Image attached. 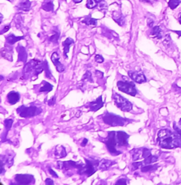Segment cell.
<instances>
[{
	"instance_id": "1",
	"label": "cell",
	"mask_w": 181,
	"mask_h": 185,
	"mask_svg": "<svg viewBox=\"0 0 181 185\" xmlns=\"http://www.w3.org/2000/svg\"><path fill=\"white\" fill-rule=\"evenodd\" d=\"M157 141L159 146L165 149H173L181 146V136L177 131L173 132L165 129L158 133Z\"/></svg>"
},
{
	"instance_id": "2",
	"label": "cell",
	"mask_w": 181,
	"mask_h": 185,
	"mask_svg": "<svg viewBox=\"0 0 181 185\" xmlns=\"http://www.w3.org/2000/svg\"><path fill=\"white\" fill-rule=\"evenodd\" d=\"M103 120L105 124L111 127L125 126V124L132 122V120L129 119L122 117L119 115H115L113 113H108V112H105L104 115H103Z\"/></svg>"
},
{
	"instance_id": "3",
	"label": "cell",
	"mask_w": 181,
	"mask_h": 185,
	"mask_svg": "<svg viewBox=\"0 0 181 185\" xmlns=\"http://www.w3.org/2000/svg\"><path fill=\"white\" fill-rule=\"evenodd\" d=\"M103 142L106 146L107 150L112 156H116L122 154V152L117 150L116 148V146H118V142H117L116 139V131H109L107 133V138L104 139Z\"/></svg>"
},
{
	"instance_id": "4",
	"label": "cell",
	"mask_w": 181,
	"mask_h": 185,
	"mask_svg": "<svg viewBox=\"0 0 181 185\" xmlns=\"http://www.w3.org/2000/svg\"><path fill=\"white\" fill-rule=\"evenodd\" d=\"M84 160H85L86 164H84V165L81 169L78 170L77 172L79 175H86L87 177H90L97 171L100 162L98 160L93 158H84Z\"/></svg>"
},
{
	"instance_id": "5",
	"label": "cell",
	"mask_w": 181,
	"mask_h": 185,
	"mask_svg": "<svg viewBox=\"0 0 181 185\" xmlns=\"http://www.w3.org/2000/svg\"><path fill=\"white\" fill-rule=\"evenodd\" d=\"M17 112L21 117L28 118L40 115V113H42L43 109L40 107L34 105L28 107L26 105H21L19 108H17Z\"/></svg>"
},
{
	"instance_id": "6",
	"label": "cell",
	"mask_w": 181,
	"mask_h": 185,
	"mask_svg": "<svg viewBox=\"0 0 181 185\" xmlns=\"http://www.w3.org/2000/svg\"><path fill=\"white\" fill-rule=\"evenodd\" d=\"M113 99L114 100L115 105L123 112H130L132 109V103L127 99H126L122 95L117 93H113Z\"/></svg>"
},
{
	"instance_id": "7",
	"label": "cell",
	"mask_w": 181,
	"mask_h": 185,
	"mask_svg": "<svg viewBox=\"0 0 181 185\" xmlns=\"http://www.w3.org/2000/svg\"><path fill=\"white\" fill-rule=\"evenodd\" d=\"M117 86L119 88V91L132 95V96H135L138 93L135 83L132 81H119L117 83Z\"/></svg>"
},
{
	"instance_id": "8",
	"label": "cell",
	"mask_w": 181,
	"mask_h": 185,
	"mask_svg": "<svg viewBox=\"0 0 181 185\" xmlns=\"http://www.w3.org/2000/svg\"><path fill=\"white\" fill-rule=\"evenodd\" d=\"M84 165V164L81 163V162L79 163V162L69 161L65 162L58 161L57 162V168L59 169V170H70V169H72V168H77L78 170H79V169H81Z\"/></svg>"
},
{
	"instance_id": "9",
	"label": "cell",
	"mask_w": 181,
	"mask_h": 185,
	"mask_svg": "<svg viewBox=\"0 0 181 185\" xmlns=\"http://www.w3.org/2000/svg\"><path fill=\"white\" fill-rule=\"evenodd\" d=\"M14 179L19 184H29L35 182L33 175L29 174H18L15 175Z\"/></svg>"
},
{
	"instance_id": "10",
	"label": "cell",
	"mask_w": 181,
	"mask_h": 185,
	"mask_svg": "<svg viewBox=\"0 0 181 185\" xmlns=\"http://www.w3.org/2000/svg\"><path fill=\"white\" fill-rule=\"evenodd\" d=\"M130 138V135L124 131H116V139L118 142V147H125L128 146V139Z\"/></svg>"
},
{
	"instance_id": "11",
	"label": "cell",
	"mask_w": 181,
	"mask_h": 185,
	"mask_svg": "<svg viewBox=\"0 0 181 185\" xmlns=\"http://www.w3.org/2000/svg\"><path fill=\"white\" fill-rule=\"evenodd\" d=\"M128 75L132 81L136 82L137 83H142L146 82V78L145 75L142 72H133V71H129Z\"/></svg>"
},
{
	"instance_id": "12",
	"label": "cell",
	"mask_w": 181,
	"mask_h": 185,
	"mask_svg": "<svg viewBox=\"0 0 181 185\" xmlns=\"http://www.w3.org/2000/svg\"><path fill=\"white\" fill-rule=\"evenodd\" d=\"M51 60L53 63V65L55 66L56 69L58 72L62 73L65 71V68L62 64L59 61V56L57 52H55L51 55Z\"/></svg>"
},
{
	"instance_id": "13",
	"label": "cell",
	"mask_w": 181,
	"mask_h": 185,
	"mask_svg": "<svg viewBox=\"0 0 181 185\" xmlns=\"http://www.w3.org/2000/svg\"><path fill=\"white\" fill-rule=\"evenodd\" d=\"M90 111L92 112H96L98 109L102 108L104 107V101H103V97L102 95H100L97 99L93 100V101L89 102V106Z\"/></svg>"
},
{
	"instance_id": "14",
	"label": "cell",
	"mask_w": 181,
	"mask_h": 185,
	"mask_svg": "<svg viewBox=\"0 0 181 185\" xmlns=\"http://www.w3.org/2000/svg\"><path fill=\"white\" fill-rule=\"evenodd\" d=\"M112 18L119 26H123L125 24V17L120 11H114L112 13Z\"/></svg>"
},
{
	"instance_id": "15",
	"label": "cell",
	"mask_w": 181,
	"mask_h": 185,
	"mask_svg": "<svg viewBox=\"0 0 181 185\" xmlns=\"http://www.w3.org/2000/svg\"><path fill=\"white\" fill-rule=\"evenodd\" d=\"M17 50L18 52V61H22V62L26 63L27 61V58H28V54L26 49L22 45H19L17 47Z\"/></svg>"
},
{
	"instance_id": "16",
	"label": "cell",
	"mask_w": 181,
	"mask_h": 185,
	"mask_svg": "<svg viewBox=\"0 0 181 185\" xmlns=\"http://www.w3.org/2000/svg\"><path fill=\"white\" fill-rule=\"evenodd\" d=\"M20 94L19 92L16 91H11L7 95V100L10 105H15L19 101Z\"/></svg>"
},
{
	"instance_id": "17",
	"label": "cell",
	"mask_w": 181,
	"mask_h": 185,
	"mask_svg": "<svg viewBox=\"0 0 181 185\" xmlns=\"http://www.w3.org/2000/svg\"><path fill=\"white\" fill-rule=\"evenodd\" d=\"M74 43V40L71 38H67L64 42L62 43V46L64 47V57L65 59H67V54L70 52V46L72 44Z\"/></svg>"
},
{
	"instance_id": "18",
	"label": "cell",
	"mask_w": 181,
	"mask_h": 185,
	"mask_svg": "<svg viewBox=\"0 0 181 185\" xmlns=\"http://www.w3.org/2000/svg\"><path fill=\"white\" fill-rule=\"evenodd\" d=\"M31 2L30 0H20L17 5V9L21 11H28L31 9Z\"/></svg>"
},
{
	"instance_id": "19",
	"label": "cell",
	"mask_w": 181,
	"mask_h": 185,
	"mask_svg": "<svg viewBox=\"0 0 181 185\" xmlns=\"http://www.w3.org/2000/svg\"><path fill=\"white\" fill-rule=\"evenodd\" d=\"M67 151L63 146H57L55 150V156L58 158H62L67 156Z\"/></svg>"
},
{
	"instance_id": "20",
	"label": "cell",
	"mask_w": 181,
	"mask_h": 185,
	"mask_svg": "<svg viewBox=\"0 0 181 185\" xmlns=\"http://www.w3.org/2000/svg\"><path fill=\"white\" fill-rule=\"evenodd\" d=\"M116 163L115 161H110V160H105V159H103L100 162L99 166H98V168H100L101 170H106L107 169H109L111 167L115 164Z\"/></svg>"
},
{
	"instance_id": "21",
	"label": "cell",
	"mask_w": 181,
	"mask_h": 185,
	"mask_svg": "<svg viewBox=\"0 0 181 185\" xmlns=\"http://www.w3.org/2000/svg\"><path fill=\"white\" fill-rule=\"evenodd\" d=\"M24 36H16L13 33H10L6 37V43L9 45H13L17 42H19V40L24 39Z\"/></svg>"
},
{
	"instance_id": "22",
	"label": "cell",
	"mask_w": 181,
	"mask_h": 185,
	"mask_svg": "<svg viewBox=\"0 0 181 185\" xmlns=\"http://www.w3.org/2000/svg\"><path fill=\"white\" fill-rule=\"evenodd\" d=\"M42 9L45 11L50 12V11H54V3L53 0H44L42 4Z\"/></svg>"
},
{
	"instance_id": "23",
	"label": "cell",
	"mask_w": 181,
	"mask_h": 185,
	"mask_svg": "<svg viewBox=\"0 0 181 185\" xmlns=\"http://www.w3.org/2000/svg\"><path fill=\"white\" fill-rule=\"evenodd\" d=\"M52 32H53V34L50 36L49 38V40L50 42L55 43V44H57L58 43V40L59 39V35H60V31L58 29L57 27H55L52 30Z\"/></svg>"
},
{
	"instance_id": "24",
	"label": "cell",
	"mask_w": 181,
	"mask_h": 185,
	"mask_svg": "<svg viewBox=\"0 0 181 185\" xmlns=\"http://www.w3.org/2000/svg\"><path fill=\"white\" fill-rule=\"evenodd\" d=\"M142 150L143 148H136V149H133L132 150V159H133L134 161H137L139 159L143 158Z\"/></svg>"
},
{
	"instance_id": "25",
	"label": "cell",
	"mask_w": 181,
	"mask_h": 185,
	"mask_svg": "<svg viewBox=\"0 0 181 185\" xmlns=\"http://www.w3.org/2000/svg\"><path fill=\"white\" fill-rule=\"evenodd\" d=\"M82 23L85 24L87 26H96L98 24V20L93 19V18H91L90 16H89V17H86L85 19L82 20Z\"/></svg>"
},
{
	"instance_id": "26",
	"label": "cell",
	"mask_w": 181,
	"mask_h": 185,
	"mask_svg": "<svg viewBox=\"0 0 181 185\" xmlns=\"http://www.w3.org/2000/svg\"><path fill=\"white\" fill-rule=\"evenodd\" d=\"M153 37L157 38L158 39H161L162 38V31L159 26H154L152 28V33H151Z\"/></svg>"
},
{
	"instance_id": "27",
	"label": "cell",
	"mask_w": 181,
	"mask_h": 185,
	"mask_svg": "<svg viewBox=\"0 0 181 185\" xmlns=\"http://www.w3.org/2000/svg\"><path fill=\"white\" fill-rule=\"evenodd\" d=\"M2 56L4 57V58L6 59H7V60L11 61L13 60V57H12V49H3L2 50Z\"/></svg>"
},
{
	"instance_id": "28",
	"label": "cell",
	"mask_w": 181,
	"mask_h": 185,
	"mask_svg": "<svg viewBox=\"0 0 181 185\" xmlns=\"http://www.w3.org/2000/svg\"><path fill=\"white\" fill-rule=\"evenodd\" d=\"M42 84L43 86L40 88V90H39L40 92H50V91H51L52 88H53V86L51 85L50 83H48V82L43 81Z\"/></svg>"
},
{
	"instance_id": "29",
	"label": "cell",
	"mask_w": 181,
	"mask_h": 185,
	"mask_svg": "<svg viewBox=\"0 0 181 185\" xmlns=\"http://www.w3.org/2000/svg\"><path fill=\"white\" fill-rule=\"evenodd\" d=\"M157 161H158V157L157 156H152V155H151L150 156H149L147 157H146V158H144V161H142L143 166L150 165V164L155 163V162H156Z\"/></svg>"
},
{
	"instance_id": "30",
	"label": "cell",
	"mask_w": 181,
	"mask_h": 185,
	"mask_svg": "<svg viewBox=\"0 0 181 185\" xmlns=\"http://www.w3.org/2000/svg\"><path fill=\"white\" fill-rule=\"evenodd\" d=\"M43 68H44V70H45V76L47 77V79H53V76H52V74H51V72H50V67H49V65H48V63L47 60H45L43 61Z\"/></svg>"
},
{
	"instance_id": "31",
	"label": "cell",
	"mask_w": 181,
	"mask_h": 185,
	"mask_svg": "<svg viewBox=\"0 0 181 185\" xmlns=\"http://www.w3.org/2000/svg\"><path fill=\"white\" fill-rule=\"evenodd\" d=\"M102 0H87L86 6L89 9H92L96 7V6L98 5V4Z\"/></svg>"
},
{
	"instance_id": "32",
	"label": "cell",
	"mask_w": 181,
	"mask_h": 185,
	"mask_svg": "<svg viewBox=\"0 0 181 185\" xmlns=\"http://www.w3.org/2000/svg\"><path fill=\"white\" fill-rule=\"evenodd\" d=\"M159 168V165H144L141 168V171L142 172H149V171H153L156 170V169Z\"/></svg>"
},
{
	"instance_id": "33",
	"label": "cell",
	"mask_w": 181,
	"mask_h": 185,
	"mask_svg": "<svg viewBox=\"0 0 181 185\" xmlns=\"http://www.w3.org/2000/svg\"><path fill=\"white\" fill-rule=\"evenodd\" d=\"M180 0H170L168 2V6L171 9H175L180 4Z\"/></svg>"
},
{
	"instance_id": "34",
	"label": "cell",
	"mask_w": 181,
	"mask_h": 185,
	"mask_svg": "<svg viewBox=\"0 0 181 185\" xmlns=\"http://www.w3.org/2000/svg\"><path fill=\"white\" fill-rule=\"evenodd\" d=\"M13 120L11 119H7V120H5L4 121V125H5V127L6 129V133H7L8 131H9V129H11V126L13 124Z\"/></svg>"
},
{
	"instance_id": "35",
	"label": "cell",
	"mask_w": 181,
	"mask_h": 185,
	"mask_svg": "<svg viewBox=\"0 0 181 185\" xmlns=\"http://www.w3.org/2000/svg\"><path fill=\"white\" fill-rule=\"evenodd\" d=\"M89 81L91 82V83H93V79H92V76H91V73L90 72H89V71H87V72L85 73V74L83 76V79H82V81Z\"/></svg>"
},
{
	"instance_id": "36",
	"label": "cell",
	"mask_w": 181,
	"mask_h": 185,
	"mask_svg": "<svg viewBox=\"0 0 181 185\" xmlns=\"http://www.w3.org/2000/svg\"><path fill=\"white\" fill-rule=\"evenodd\" d=\"M98 9H99L100 11H104L105 10L107 9V7H108V6H107V4H106V2L105 1H101L100 2L99 4H98Z\"/></svg>"
},
{
	"instance_id": "37",
	"label": "cell",
	"mask_w": 181,
	"mask_h": 185,
	"mask_svg": "<svg viewBox=\"0 0 181 185\" xmlns=\"http://www.w3.org/2000/svg\"><path fill=\"white\" fill-rule=\"evenodd\" d=\"M141 167H143V163L142 162H136V163H133L132 165V171H134L137 169L141 168Z\"/></svg>"
},
{
	"instance_id": "38",
	"label": "cell",
	"mask_w": 181,
	"mask_h": 185,
	"mask_svg": "<svg viewBox=\"0 0 181 185\" xmlns=\"http://www.w3.org/2000/svg\"><path fill=\"white\" fill-rule=\"evenodd\" d=\"M152 154H151V150L149 149L146 148H143V150H142V156L143 158H146L149 156H150Z\"/></svg>"
},
{
	"instance_id": "39",
	"label": "cell",
	"mask_w": 181,
	"mask_h": 185,
	"mask_svg": "<svg viewBox=\"0 0 181 185\" xmlns=\"http://www.w3.org/2000/svg\"><path fill=\"white\" fill-rule=\"evenodd\" d=\"M95 61L98 63H103L104 61V58L100 54H96L95 56Z\"/></svg>"
},
{
	"instance_id": "40",
	"label": "cell",
	"mask_w": 181,
	"mask_h": 185,
	"mask_svg": "<svg viewBox=\"0 0 181 185\" xmlns=\"http://www.w3.org/2000/svg\"><path fill=\"white\" fill-rule=\"evenodd\" d=\"M55 103H56V96L55 95H54V96L52 97L51 99L48 100V105L52 106V105H54Z\"/></svg>"
},
{
	"instance_id": "41",
	"label": "cell",
	"mask_w": 181,
	"mask_h": 185,
	"mask_svg": "<svg viewBox=\"0 0 181 185\" xmlns=\"http://www.w3.org/2000/svg\"><path fill=\"white\" fill-rule=\"evenodd\" d=\"M127 179H120L115 182V184H127Z\"/></svg>"
},
{
	"instance_id": "42",
	"label": "cell",
	"mask_w": 181,
	"mask_h": 185,
	"mask_svg": "<svg viewBox=\"0 0 181 185\" xmlns=\"http://www.w3.org/2000/svg\"><path fill=\"white\" fill-rule=\"evenodd\" d=\"M48 171H49L50 174L52 176V177H55V178H58V175H57V173L55 172V171L53 170H52V168H48Z\"/></svg>"
},
{
	"instance_id": "43",
	"label": "cell",
	"mask_w": 181,
	"mask_h": 185,
	"mask_svg": "<svg viewBox=\"0 0 181 185\" xmlns=\"http://www.w3.org/2000/svg\"><path fill=\"white\" fill-rule=\"evenodd\" d=\"M10 27H11V26L9 24V25H6V26H5L4 27V28L2 30V31H1V34H4V33H6V32H7L10 29Z\"/></svg>"
},
{
	"instance_id": "44",
	"label": "cell",
	"mask_w": 181,
	"mask_h": 185,
	"mask_svg": "<svg viewBox=\"0 0 181 185\" xmlns=\"http://www.w3.org/2000/svg\"><path fill=\"white\" fill-rule=\"evenodd\" d=\"M45 184L47 185H51V184H54V182L52 181L51 179H50V178H47L45 180Z\"/></svg>"
},
{
	"instance_id": "45",
	"label": "cell",
	"mask_w": 181,
	"mask_h": 185,
	"mask_svg": "<svg viewBox=\"0 0 181 185\" xmlns=\"http://www.w3.org/2000/svg\"><path fill=\"white\" fill-rule=\"evenodd\" d=\"M147 24H148V26L150 27V28H152V27H153V20L152 19H148V21H147Z\"/></svg>"
},
{
	"instance_id": "46",
	"label": "cell",
	"mask_w": 181,
	"mask_h": 185,
	"mask_svg": "<svg viewBox=\"0 0 181 185\" xmlns=\"http://www.w3.org/2000/svg\"><path fill=\"white\" fill-rule=\"evenodd\" d=\"M87 143H88V139H84L83 141H82V143H81V146H83V147H84V146H85L87 144Z\"/></svg>"
},
{
	"instance_id": "47",
	"label": "cell",
	"mask_w": 181,
	"mask_h": 185,
	"mask_svg": "<svg viewBox=\"0 0 181 185\" xmlns=\"http://www.w3.org/2000/svg\"><path fill=\"white\" fill-rule=\"evenodd\" d=\"M72 1L75 4H79V3H81V2H82V0H72Z\"/></svg>"
},
{
	"instance_id": "48",
	"label": "cell",
	"mask_w": 181,
	"mask_h": 185,
	"mask_svg": "<svg viewBox=\"0 0 181 185\" xmlns=\"http://www.w3.org/2000/svg\"><path fill=\"white\" fill-rule=\"evenodd\" d=\"M140 2H146V3H149V2H150L149 0H140Z\"/></svg>"
},
{
	"instance_id": "49",
	"label": "cell",
	"mask_w": 181,
	"mask_h": 185,
	"mask_svg": "<svg viewBox=\"0 0 181 185\" xmlns=\"http://www.w3.org/2000/svg\"><path fill=\"white\" fill-rule=\"evenodd\" d=\"M178 21H179V23L181 24V13H180L179 17H178Z\"/></svg>"
},
{
	"instance_id": "50",
	"label": "cell",
	"mask_w": 181,
	"mask_h": 185,
	"mask_svg": "<svg viewBox=\"0 0 181 185\" xmlns=\"http://www.w3.org/2000/svg\"><path fill=\"white\" fill-rule=\"evenodd\" d=\"M176 33H178L179 36H181V31H175Z\"/></svg>"
},
{
	"instance_id": "51",
	"label": "cell",
	"mask_w": 181,
	"mask_h": 185,
	"mask_svg": "<svg viewBox=\"0 0 181 185\" xmlns=\"http://www.w3.org/2000/svg\"><path fill=\"white\" fill-rule=\"evenodd\" d=\"M178 125H179V127L181 128V118L179 121V122H178Z\"/></svg>"
},
{
	"instance_id": "52",
	"label": "cell",
	"mask_w": 181,
	"mask_h": 185,
	"mask_svg": "<svg viewBox=\"0 0 181 185\" xmlns=\"http://www.w3.org/2000/svg\"><path fill=\"white\" fill-rule=\"evenodd\" d=\"M8 1H11V0H8Z\"/></svg>"
}]
</instances>
